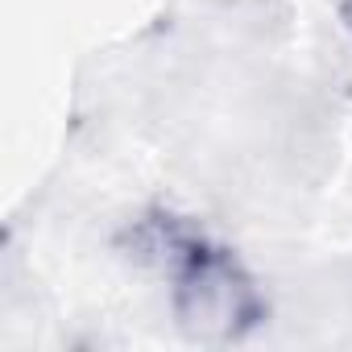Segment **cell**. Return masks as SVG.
I'll list each match as a JSON object with an SVG mask.
<instances>
[{"label": "cell", "instance_id": "6da1fadb", "mask_svg": "<svg viewBox=\"0 0 352 352\" xmlns=\"http://www.w3.org/2000/svg\"><path fill=\"white\" fill-rule=\"evenodd\" d=\"M120 249L170 286L174 319L199 344H236L270 315L249 265L187 212L166 204L145 208L124 228Z\"/></svg>", "mask_w": 352, "mask_h": 352}, {"label": "cell", "instance_id": "7a4b0ae2", "mask_svg": "<svg viewBox=\"0 0 352 352\" xmlns=\"http://www.w3.org/2000/svg\"><path fill=\"white\" fill-rule=\"evenodd\" d=\"M336 9H340V21H344L348 34H352V0H336Z\"/></svg>", "mask_w": 352, "mask_h": 352}]
</instances>
